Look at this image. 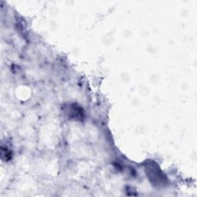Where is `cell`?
Listing matches in <instances>:
<instances>
[{"label": "cell", "instance_id": "1", "mask_svg": "<svg viewBox=\"0 0 197 197\" xmlns=\"http://www.w3.org/2000/svg\"><path fill=\"white\" fill-rule=\"evenodd\" d=\"M75 104H73L71 109H70V115L73 118L78 119L80 120L82 117H83V112L82 110H81V108L78 106H74Z\"/></svg>", "mask_w": 197, "mask_h": 197}, {"label": "cell", "instance_id": "2", "mask_svg": "<svg viewBox=\"0 0 197 197\" xmlns=\"http://www.w3.org/2000/svg\"><path fill=\"white\" fill-rule=\"evenodd\" d=\"M1 156H2V159L4 158V156H6V160H10L11 159V152L10 150H8V149H4L3 147H2V149H1Z\"/></svg>", "mask_w": 197, "mask_h": 197}]
</instances>
